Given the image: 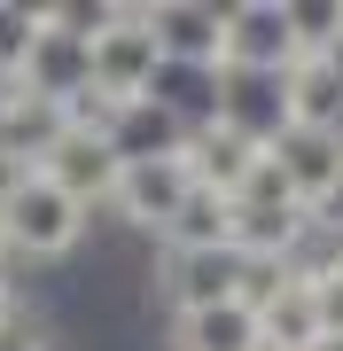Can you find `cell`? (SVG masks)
Wrapping results in <instances>:
<instances>
[{
	"label": "cell",
	"mask_w": 343,
	"mask_h": 351,
	"mask_svg": "<svg viewBox=\"0 0 343 351\" xmlns=\"http://www.w3.org/2000/svg\"><path fill=\"white\" fill-rule=\"evenodd\" d=\"M289 63H296L289 0H266V8H227V55H218V71H257V78H281Z\"/></svg>",
	"instance_id": "cell-4"
},
{
	"label": "cell",
	"mask_w": 343,
	"mask_h": 351,
	"mask_svg": "<svg viewBox=\"0 0 343 351\" xmlns=\"http://www.w3.org/2000/svg\"><path fill=\"white\" fill-rule=\"evenodd\" d=\"M149 24H156V47H164V63L218 71V55H227V8H195V0H149Z\"/></svg>",
	"instance_id": "cell-8"
},
{
	"label": "cell",
	"mask_w": 343,
	"mask_h": 351,
	"mask_svg": "<svg viewBox=\"0 0 343 351\" xmlns=\"http://www.w3.org/2000/svg\"><path fill=\"white\" fill-rule=\"evenodd\" d=\"M172 351H266V320L250 313V304H203V313H179L164 328Z\"/></svg>",
	"instance_id": "cell-10"
},
{
	"label": "cell",
	"mask_w": 343,
	"mask_h": 351,
	"mask_svg": "<svg viewBox=\"0 0 343 351\" xmlns=\"http://www.w3.org/2000/svg\"><path fill=\"white\" fill-rule=\"evenodd\" d=\"M266 351H281V343H266Z\"/></svg>",
	"instance_id": "cell-22"
},
{
	"label": "cell",
	"mask_w": 343,
	"mask_h": 351,
	"mask_svg": "<svg viewBox=\"0 0 343 351\" xmlns=\"http://www.w3.org/2000/svg\"><path fill=\"white\" fill-rule=\"evenodd\" d=\"M281 101H289V125L335 133L343 125V71L328 63V55H305V63L281 71Z\"/></svg>",
	"instance_id": "cell-11"
},
{
	"label": "cell",
	"mask_w": 343,
	"mask_h": 351,
	"mask_svg": "<svg viewBox=\"0 0 343 351\" xmlns=\"http://www.w3.org/2000/svg\"><path fill=\"white\" fill-rule=\"evenodd\" d=\"M312 351H343V328H328V336H320V343H312Z\"/></svg>",
	"instance_id": "cell-20"
},
{
	"label": "cell",
	"mask_w": 343,
	"mask_h": 351,
	"mask_svg": "<svg viewBox=\"0 0 343 351\" xmlns=\"http://www.w3.org/2000/svg\"><path fill=\"white\" fill-rule=\"evenodd\" d=\"M0 351H55V336H47L31 313H16L8 328H0Z\"/></svg>",
	"instance_id": "cell-18"
},
{
	"label": "cell",
	"mask_w": 343,
	"mask_h": 351,
	"mask_svg": "<svg viewBox=\"0 0 343 351\" xmlns=\"http://www.w3.org/2000/svg\"><path fill=\"white\" fill-rule=\"evenodd\" d=\"M234 226H242V203H234V195L195 188L188 203H179V219H172V234H164V250H188V258H227V250H234Z\"/></svg>",
	"instance_id": "cell-12"
},
{
	"label": "cell",
	"mask_w": 343,
	"mask_h": 351,
	"mask_svg": "<svg viewBox=\"0 0 343 351\" xmlns=\"http://www.w3.org/2000/svg\"><path fill=\"white\" fill-rule=\"evenodd\" d=\"M320 336H328V328H320V297H312L305 281H296L289 297H281L273 313H266V343H281V351H312Z\"/></svg>",
	"instance_id": "cell-15"
},
{
	"label": "cell",
	"mask_w": 343,
	"mask_h": 351,
	"mask_svg": "<svg viewBox=\"0 0 343 351\" xmlns=\"http://www.w3.org/2000/svg\"><path fill=\"white\" fill-rule=\"evenodd\" d=\"M273 164L289 172V188H296V203H305V211H320V203L343 188V141H335V133L289 125V133L273 141Z\"/></svg>",
	"instance_id": "cell-9"
},
{
	"label": "cell",
	"mask_w": 343,
	"mask_h": 351,
	"mask_svg": "<svg viewBox=\"0 0 343 351\" xmlns=\"http://www.w3.org/2000/svg\"><path fill=\"white\" fill-rule=\"evenodd\" d=\"M328 63H335V71H343V39H335V47H328Z\"/></svg>",
	"instance_id": "cell-21"
},
{
	"label": "cell",
	"mask_w": 343,
	"mask_h": 351,
	"mask_svg": "<svg viewBox=\"0 0 343 351\" xmlns=\"http://www.w3.org/2000/svg\"><path fill=\"white\" fill-rule=\"evenodd\" d=\"M156 71H164V47H156V24H149V8H125L117 16V32H102L86 47V78H94V94L102 101H149L156 86Z\"/></svg>",
	"instance_id": "cell-2"
},
{
	"label": "cell",
	"mask_w": 343,
	"mask_h": 351,
	"mask_svg": "<svg viewBox=\"0 0 343 351\" xmlns=\"http://www.w3.org/2000/svg\"><path fill=\"white\" fill-rule=\"evenodd\" d=\"M63 141H71V101H47L31 86H0V156L39 172Z\"/></svg>",
	"instance_id": "cell-5"
},
{
	"label": "cell",
	"mask_w": 343,
	"mask_h": 351,
	"mask_svg": "<svg viewBox=\"0 0 343 351\" xmlns=\"http://www.w3.org/2000/svg\"><path fill=\"white\" fill-rule=\"evenodd\" d=\"M188 195H195V172H188V164H179V156H149V164H125V180H117L110 211L125 219L133 234H156V242H164Z\"/></svg>",
	"instance_id": "cell-3"
},
{
	"label": "cell",
	"mask_w": 343,
	"mask_h": 351,
	"mask_svg": "<svg viewBox=\"0 0 343 351\" xmlns=\"http://www.w3.org/2000/svg\"><path fill=\"white\" fill-rule=\"evenodd\" d=\"M39 180H55L63 195H78L86 211H110V195H117V180H125V156H117V141L110 133H78L55 149L47 164H39Z\"/></svg>",
	"instance_id": "cell-6"
},
{
	"label": "cell",
	"mask_w": 343,
	"mask_h": 351,
	"mask_svg": "<svg viewBox=\"0 0 343 351\" xmlns=\"http://www.w3.org/2000/svg\"><path fill=\"white\" fill-rule=\"evenodd\" d=\"M179 164L195 172V188H211V195H234V203H242L250 172L266 164V141H250V133H234V125H203V133H188Z\"/></svg>",
	"instance_id": "cell-7"
},
{
	"label": "cell",
	"mask_w": 343,
	"mask_h": 351,
	"mask_svg": "<svg viewBox=\"0 0 343 351\" xmlns=\"http://www.w3.org/2000/svg\"><path fill=\"white\" fill-rule=\"evenodd\" d=\"M320 226H335V234H343V188H335L328 203H320Z\"/></svg>",
	"instance_id": "cell-19"
},
{
	"label": "cell",
	"mask_w": 343,
	"mask_h": 351,
	"mask_svg": "<svg viewBox=\"0 0 343 351\" xmlns=\"http://www.w3.org/2000/svg\"><path fill=\"white\" fill-rule=\"evenodd\" d=\"M110 141H117L125 164H149V156H179V149H188V125H179L164 101H125L117 125H110Z\"/></svg>",
	"instance_id": "cell-13"
},
{
	"label": "cell",
	"mask_w": 343,
	"mask_h": 351,
	"mask_svg": "<svg viewBox=\"0 0 343 351\" xmlns=\"http://www.w3.org/2000/svg\"><path fill=\"white\" fill-rule=\"evenodd\" d=\"M16 86H31V94H47V101H78V94L94 86V78H86V47L63 39V32H39V47H31V63H24Z\"/></svg>",
	"instance_id": "cell-14"
},
{
	"label": "cell",
	"mask_w": 343,
	"mask_h": 351,
	"mask_svg": "<svg viewBox=\"0 0 343 351\" xmlns=\"http://www.w3.org/2000/svg\"><path fill=\"white\" fill-rule=\"evenodd\" d=\"M39 32H47V16H39V8H8V0H0V86H16V78H24Z\"/></svg>",
	"instance_id": "cell-16"
},
{
	"label": "cell",
	"mask_w": 343,
	"mask_h": 351,
	"mask_svg": "<svg viewBox=\"0 0 343 351\" xmlns=\"http://www.w3.org/2000/svg\"><path fill=\"white\" fill-rule=\"evenodd\" d=\"M86 226H94V211H86L78 195H63L55 180H31V188H24V195L8 203L0 234H8V258L55 265V258H71L78 242H86Z\"/></svg>",
	"instance_id": "cell-1"
},
{
	"label": "cell",
	"mask_w": 343,
	"mask_h": 351,
	"mask_svg": "<svg viewBox=\"0 0 343 351\" xmlns=\"http://www.w3.org/2000/svg\"><path fill=\"white\" fill-rule=\"evenodd\" d=\"M289 32H296V63L305 55H328L335 39H343V0H289Z\"/></svg>",
	"instance_id": "cell-17"
}]
</instances>
